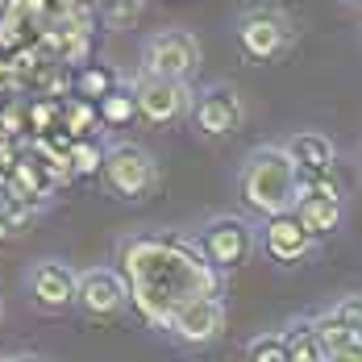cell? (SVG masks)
Instances as JSON below:
<instances>
[{
	"mask_svg": "<svg viewBox=\"0 0 362 362\" xmlns=\"http://www.w3.org/2000/svg\"><path fill=\"white\" fill-rule=\"evenodd\" d=\"M117 271L146 325L167 329L171 313L196 296H225V275L187 233H129L117 242Z\"/></svg>",
	"mask_w": 362,
	"mask_h": 362,
	"instance_id": "obj_1",
	"label": "cell"
},
{
	"mask_svg": "<svg viewBox=\"0 0 362 362\" xmlns=\"http://www.w3.org/2000/svg\"><path fill=\"white\" fill-rule=\"evenodd\" d=\"M300 183L304 180L284 146H254L238 171V192H242L246 209L258 213L262 221L291 213L300 200Z\"/></svg>",
	"mask_w": 362,
	"mask_h": 362,
	"instance_id": "obj_2",
	"label": "cell"
},
{
	"mask_svg": "<svg viewBox=\"0 0 362 362\" xmlns=\"http://www.w3.org/2000/svg\"><path fill=\"white\" fill-rule=\"evenodd\" d=\"M100 180L109 187L117 200H129V204H138L146 200L154 187H158V163H154V154L138 142H112L105 150V171H100Z\"/></svg>",
	"mask_w": 362,
	"mask_h": 362,
	"instance_id": "obj_3",
	"label": "cell"
},
{
	"mask_svg": "<svg viewBox=\"0 0 362 362\" xmlns=\"http://www.w3.org/2000/svg\"><path fill=\"white\" fill-rule=\"evenodd\" d=\"M196 246L204 250V258L217 267L221 275H225V271H242V267L250 262L254 246H258V229H254L246 217L221 213V217H209L200 225Z\"/></svg>",
	"mask_w": 362,
	"mask_h": 362,
	"instance_id": "obj_4",
	"label": "cell"
},
{
	"mask_svg": "<svg viewBox=\"0 0 362 362\" xmlns=\"http://www.w3.org/2000/svg\"><path fill=\"white\" fill-rule=\"evenodd\" d=\"M200 67V42L187 30H158L142 42V75H158V79H175L187 83Z\"/></svg>",
	"mask_w": 362,
	"mask_h": 362,
	"instance_id": "obj_5",
	"label": "cell"
},
{
	"mask_svg": "<svg viewBox=\"0 0 362 362\" xmlns=\"http://www.w3.org/2000/svg\"><path fill=\"white\" fill-rule=\"evenodd\" d=\"M296 42L291 21L279 8H250L238 17V50L250 59V63H275L284 59Z\"/></svg>",
	"mask_w": 362,
	"mask_h": 362,
	"instance_id": "obj_6",
	"label": "cell"
},
{
	"mask_svg": "<svg viewBox=\"0 0 362 362\" xmlns=\"http://www.w3.org/2000/svg\"><path fill=\"white\" fill-rule=\"evenodd\" d=\"M129 92L138 100V117L150 121V125H175V121H187L192 117V105H196V92L187 83H175V79H158V75H134L129 79Z\"/></svg>",
	"mask_w": 362,
	"mask_h": 362,
	"instance_id": "obj_7",
	"label": "cell"
},
{
	"mask_svg": "<svg viewBox=\"0 0 362 362\" xmlns=\"http://www.w3.org/2000/svg\"><path fill=\"white\" fill-rule=\"evenodd\" d=\"M75 308L92 321H109L129 308V284L117 267H88L79 271V291H75Z\"/></svg>",
	"mask_w": 362,
	"mask_h": 362,
	"instance_id": "obj_8",
	"label": "cell"
},
{
	"mask_svg": "<svg viewBox=\"0 0 362 362\" xmlns=\"http://www.w3.org/2000/svg\"><path fill=\"white\" fill-rule=\"evenodd\" d=\"M291 213L300 217V225L313 238H329V233H337L346 225V196H341V187L329 180V175L304 180L300 183V200H296Z\"/></svg>",
	"mask_w": 362,
	"mask_h": 362,
	"instance_id": "obj_9",
	"label": "cell"
},
{
	"mask_svg": "<svg viewBox=\"0 0 362 362\" xmlns=\"http://www.w3.org/2000/svg\"><path fill=\"white\" fill-rule=\"evenodd\" d=\"M25 291L37 313H67V308H75L79 271L63 258H42L25 271Z\"/></svg>",
	"mask_w": 362,
	"mask_h": 362,
	"instance_id": "obj_10",
	"label": "cell"
},
{
	"mask_svg": "<svg viewBox=\"0 0 362 362\" xmlns=\"http://www.w3.org/2000/svg\"><path fill=\"white\" fill-rule=\"evenodd\" d=\"M225 329V300L221 296H196L171 313L163 333H171L180 346H213Z\"/></svg>",
	"mask_w": 362,
	"mask_h": 362,
	"instance_id": "obj_11",
	"label": "cell"
},
{
	"mask_svg": "<svg viewBox=\"0 0 362 362\" xmlns=\"http://www.w3.org/2000/svg\"><path fill=\"white\" fill-rule=\"evenodd\" d=\"M242 96L229 88V83H213V88H204V92H196V105H192V129L200 134V138H229V134H238V125H242Z\"/></svg>",
	"mask_w": 362,
	"mask_h": 362,
	"instance_id": "obj_12",
	"label": "cell"
},
{
	"mask_svg": "<svg viewBox=\"0 0 362 362\" xmlns=\"http://www.w3.org/2000/svg\"><path fill=\"white\" fill-rule=\"evenodd\" d=\"M258 246H262V254H267L271 262H279V267H300V262L313 254L317 238L300 225L296 213H279V217L262 221V229H258Z\"/></svg>",
	"mask_w": 362,
	"mask_h": 362,
	"instance_id": "obj_13",
	"label": "cell"
},
{
	"mask_svg": "<svg viewBox=\"0 0 362 362\" xmlns=\"http://www.w3.org/2000/svg\"><path fill=\"white\" fill-rule=\"evenodd\" d=\"M284 150L291 154L300 180H321V175H333V163H337V146L329 142L325 134L317 129H304V134H291Z\"/></svg>",
	"mask_w": 362,
	"mask_h": 362,
	"instance_id": "obj_14",
	"label": "cell"
},
{
	"mask_svg": "<svg viewBox=\"0 0 362 362\" xmlns=\"http://www.w3.org/2000/svg\"><path fill=\"white\" fill-rule=\"evenodd\" d=\"M284 337H288V354L291 362H329L325 346L317 337V321L313 317H296L284 325Z\"/></svg>",
	"mask_w": 362,
	"mask_h": 362,
	"instance_id": "obj_15",
	"label": "cell"
},
{
	"mask_svg": "<svg viewBox=\"0 0 362 362\" xmlns=\"http://www.w3.org/2000/svg\"><path fill=\"white\" fill-rule=\"evenodd\" d=\"M121 83H125V79L112 71V67H105V63H83L71 79L75 96H79V100H92V105H100V100H105L109 92H117Z\"/></svg>",
	"mask_w": 362,
	"mask_h": 362,
	"instance_id": "obj_16",
	"label": "cell"
},
{
	"mask_svg": "<svg viewBox=\"0 0 362 362\" xmlns=\"http://www.w3.org/2000/svg\"><path fill=\"white\" fill-rule=\"evenodd\" d=\"M105 150L109 146L92 142V138H79V142H67V163H71L75 180H92L105 171Z\"/></svg>",
	"mask_w": 362,
	"mask_h": 362,
	"instance_id": "obj_17",
	"label": "cell"
},
{
	"mask_svg": "<svg viewBox=\"0 0 362 362\" xmlns=\"http://www.w3.org/2000/svg\"><path fill=\"white\" fill-rule=\"evenodd\" d=\"M96 112H100V125H109V129H121V125H129V121L138 117V100H134L129 83H121L117 92H109V96L96 105Z\"/></svg>",
	"mask_w": 362,
	"mask_h": 362,
	"instance_id": "obj_18",
	"label": "cell"
},
{
	"mask_svg": "<svg viewBox=\"0 0 362 362\" xmlns=\"http://www.w3.org/2000/svg\"><path fill=\"white\" fill-rule=\"evenodd\" d=\"M96 121H100V112H96V105L92 100H79V96H71V100H63V112H59V125L71 134V142H79V138H88L92 129H96Z\"/></svg>",
	"mask_w": 362,
	"mask_h": 362,
	"instance_id": "obj_19",
	"label": "cell"
},
{
	"mask_svg": "<svg viewBox=\"0 0 362 362\" xmlns=\"http://www.w3.org/2000/svg\"><path fill=\"white\" fill-rule=\"evenodd\" d=\"M246 362H291V354H288V337H284V329H275V333H258V337H250V346H246Z\"/></svg>",
	"mask_w": 362,
	"mask_h": 362,
	"instance_id": "obj_20",
	"label": "cell"
},
{
	"mask_svg": "<svg viewBox=\"0 0 362 362\" xmlns=\"http://www.w3.org/2000/svg\"><path fill=\"white\" fill-rule=\"evenodd\" d=\"M325 313L337 321V325H346L350 333H358L362 337V296H341L337 304H329Z\"/></svg>",
	"mask_w": 362,
	"mask_h": 362,
	"instance_id": "obj_21",
	"label": "cell"
},
{
	"mask_svg": "<svg viewBox=\"0 0 362 362\" xmlns=\"http://www.w3.org/2000/svg\"><path fill=\"white\" fill-rule=\"evenodd\" d=\"M59 112H63V105H54V100H37V105H30V112H25V125L37 129V134H46V129H54Z\"/></svg>",
	"mask_w": 362,
	"mask_h": 362,
	"instance_id": "obj_22",
	"label": "cell"
},
{
	"mask_svg": "<svg viewBox=\"0 0 362 362\" xmlns=\"http://www.w3.org/2000/svg\"><path fill=\"white\" fill-rule=\"evenodd\" d=\"M109 21L112 25H125V21H134L138 13H142V0H109Z\"/></svg>",
	"mask_w": 362,
	"mask_h": 362,
	"instance_id": "obj_23",
	"label": "cell"
},
{
	"mask_svg": "<svg viewBox=\"0 0 362 362\" xmlns=\"http://www.w3.org/2000/svg\"><path fill=\"white\" fill-rule=\"evenodd\" d=\"M13 233H17V229H13V221H8L4 213H0V246H4V242H8Z\"/></svg>",
	"mask_w": 362,
	"mask_h": 362,
	"instance_id": "obj_24",
	"label": "cell"
},
{
	"mask_svg": "<svg viewBox=\"0 0 362 362\" xmlns=\"http://www.w3.org/2000/svg\"><path fill=\"white\" fill-rule=\"evenodd\" d=\"M13 362H42V358H34V354H21V358H13Z\"/></svg>",
	"mask_w": 362,
	"mask_h": 362,
	"instance_id": "obj_25",
	"label": "cell"
},
{
	"mask_svg": "<svg viewBox=\"0 0 362 362\" xmlns=\"http://www.w3.org/2000/svg\"><path fill=\"white\" fill-rule=\"evenodd\" d=\"M0 317H4V300H0Z\"/></svg>",
	"mask_w": 362,
	"mask_h": 362,
	"instance_id": "obj_26",
	"label": "cell"
},
{
	"mask_svg": "<svg viewBox=\"0 0 362 362\" xmlns=\"http://www.w3.org/2000/svg\"><path fill=\"white\" fill-rule=\"evenodd\" d=\"M350 4H362V0H350Z\"/></svg>",
	"mask_w": 362,
	"mask_h": 362,
	"instance_id": "obj_27",
	"label": "cell"
},
{
	"mask_svg": "<svg viewBox=\"0 0 362 362\" xmlns=\"http://www.w3.org/2000/svg\"><path fill=\"white\" fill-rule=\"evenodd\" d=\"M0 362H13V358H0Z\"/></svg>",
	"mask_w": 362,
	"mask_h": 362,
	"instance_id": "obj_28",
	"label": "cell"
}]
</instances>
